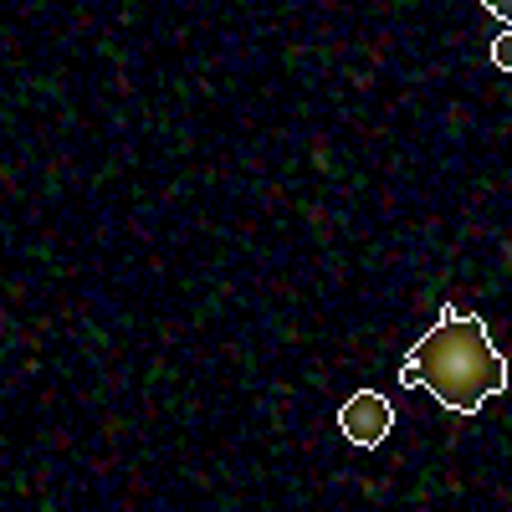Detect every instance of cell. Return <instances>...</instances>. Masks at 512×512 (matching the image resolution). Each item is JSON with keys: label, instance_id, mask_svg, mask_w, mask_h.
I'll return each mask as SVG.
<instances>
[{"label": "cell", "instance_id": "6da1fadb", "mask_svg": "<svg viewBox=\"0 0 512 512\" xmlns=\"http://www.w3.org/2000/svg\"><path fill=\"white\" fill-rule=\"evenodd\" d=\"M400 384L405 390H431L456 415H477L492 395H502L512 384V369L502 349L492 344L487 323L477 313H461L456 303H446L436 328L405 354Z\"/></svg>", "mask_w": 512, "mask_h": 512}, {"label": "cell", "instance_id": "7a4b0ae2", "mask_svg": "<svg viewBox=\"0 0 512 512\" xmlns=\"http://www.w3.org/2000/svg\"><path fill=\"white\" fill-rule=\"evenodd\" d=\"M338 425H344L349 446H359V451H374L379 441H390L395 410H390V400H384L379 390H354V395L344 400V410H338Z\"/></svg>", "mask_w": 512, "mask_h": 512}, {"label": "cell", "instance_id": "3957f363", "mask_svg": "<svg viewBox=\"0 0 512 512\" xmlns=\"http://www.w3.org/2000/svg\"><path fill=\"white\" fill-rule=\"evenodd\" d=\"M492 67H497V72H512V26L492 41Z\"/></svg>", "mask_w": 512, "mask_h": 512}, {"label": "cell", "instance_id": "277c9868", "mask_svg": "<svg viewBox=\"0 0 512 512\" xmlns=\"http://www.w3.org/2000/svg\"><path fill=\"white\" fill-rule=\"evenodd\" d=\"M482 6H487L497 21H507V26H512V0H482Z\"/></svg>", "mask_w": 512, "mask_h": 512}]
</instances>
